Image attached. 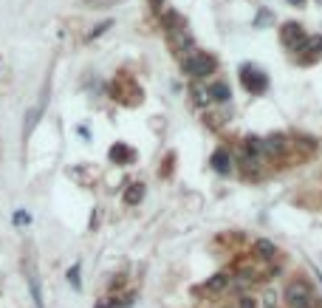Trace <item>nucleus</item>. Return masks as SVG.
Here are the masks:
<instances>
[{
  "mask_svg": "<svg viewBox=\"0 0 322 308\" xmlns=\"http://www.w3.org/2000/svg\"><path fill=\"white\" fill-rule=\"evenodd\" d=\"M286 303L291 308H314V291H311V286H308V283H303V280L288 283Z\"/></svg>",
  "mask_w": 322,
  "mask_h": 308,
  "instance_id": "nucleus-1",
  "label": "nucleus"
},
{
  "mask_svg": "<svg viewBox=\"0 0 322 308\" xmlns=\"http://www.w3.org/2000/svg\"><path fill=\"white\" fill-rule=\"evenodd\" d=\"M215 57H209V54H190V57H184V74H190V77H207L215 71Z\"/></svg>",
  "mask_w": 322,
  "mask_h": 308,
  "instance_id": "nucleus-2",
  "label": "nucleus"
},
{
  "mask_svg": "<svg viewBox=\"0 0 322 308\" xmlns=\"http://www.w3.org/2000/svg\"><path fill=\"white\" fill-rule=\"evenodd\" d=\"M240 82H243V88L252 91V94H263V91L269 88V77H266L263 71L252 68V65H243V68H240Z\"/></svg>",
  "mask_w": 322,
  "mask_h": 308,
  "instance_id": "nucleus-3",
  "label": "nucleus"
},
{
  "mask_svg": "<svg viewBox=\"0 0 322 308\" xmlns=\"http://www.w3.org/2000/svg\"><path fill=\"white\" fill-rule=\"evenodd\" d=\"M280 40H283V45H286V48L297 51V48L305 43V31H303V26H300V23H286V26L280 28Z\"/></svg>",
  "mask_w": 322,
  "mask_h": 308,
  "instance_id": "nucleus-4",
  "label": "nucleus"
},
{
  "mask_svg": "<svg viewBox=\"0 0 322 308\" xmlns=\"http://www.w3.org/2000/svg\"><path fill=\"white\" fill-rule=\"evenodd\" d=\"M209 164H212V170L220 173V176L232 173V156H229L226 150H215V153H212V159H209Z\"/></svg>",
  "mask_w": 322,
  "mask_h": 308,
  "instance_id": "nucleus-5",
  "label": "nucleus"
},
{
  "mask_svg": "<svg viewBox=\"0 0 322 308\" xmlns=\"http://www.w3.org/2000/svg\"><path fill=\"white\" fill-rule=\"evenodd\" d=\"M297 51H308V54H311V57H308V62L317 60V57L322 54V37H305V43L300 45Z\"/></svg>",
  "mask_w": 322,
  "mask_h": 308,
  "instance_id": "nucleus-6",
  "label": "nucleus"
},
{
  "mask_svg": "<svg viewBox=\"0 0 322 308\" xmlns=\"http://www.w3.org/2000/svg\"><path fill=\"white\" fill-rule=\"evenodd\" d=\"M110 159H113L116 164H130V161H133V150L127 147V144H113V147H110Z\"/></svg>",
  "mask_w": 322,
  "mask_h": 308,
  "instance_id": "nucleus-7",
  "label": "nucleus"
},
{
  "mask_svg": "<svg viewBox=\"0 0 322 308\" xmlns=\"http://www.w3.org/2000/svg\"><path fill=\"white\" fill-rule=\"evenodd\" d=\"M207 94H209L212 99H215V102H229V97H232V91H229L226 82H212Z\"/></svg>",
  "mask_w": 322,
  "mask_h": 308,
  "instance_id": "nucleus-8",
  "label": "nucleus"
},
{
  "mask_svg": "<svg viewBox=\"0 0 322 308\" xmlns=\"http://www.w3.org/2000/svg\"><path fill=\"white\" fill-rule=\"evenodd\" d=\"M254 255L263 257V260H269V257L277 255V249H274V243H271V240L260 238V240H254Z\"/></svg>",
  "mask_w": 322,
  "mask_h": 308,
  "instance_id": "nucleus-9",
  "label": "nucleus"
},
{
  "mask_svg": "<svg viewBox=\"0 0 322 308\" xmlns=\"http://www.w3.org/2000/svg\"><path fill=\"white\" fill-rule=\"evenodd\" d=\"M263 150H266V153H271V156H277V153H283V150H286V139H283V136H269V139L263 141Z\"/></svg>",
  "mask_w": 322,
  "mask_h": 308,
  "instance_id": "nucleus-10",
  "label": "nucleus"
},
{
  "mask_svg": "<svg viewBox=\"0 0 322 308\" xmlns=\"http://www.w3.org/2000/svg\"><path fill=\"white\" fill-rule=\"evenodd\" d=\"M141 198H144V184H139V181L124 190V204H130V206H133V204H139Z\"/></svg>",
  "mask_w": 322,
  "mask_h": 308,
  "instance_id": "nucleus-11",
  "label": "nucleus"
},
{
  "mask_svg": "<svg viewBox=\"0 0 322 308\" xmlns=\"http://www.w3.org/2000/svg\"><path fill=\"white\" fill-rule=\"evenodd\" d=\"M28 286H31V300H34V306L43 308V291H40V280H37L34 272H28Z\"/></svg>",
  "mask_w": 322,
  "mask_h": 308,
  "instance_id": "nucleus-12",
  "label": "nucleus"
},
{
  "mask_svg": "<svg viewBox=\"0 0 322 308\" xmlns=\"http://www.w3.org/2000/svg\"><path fill=\"white\" fill-rule=\"evenodd\" d=\"M226 286H229V274L220 272V274H215V277L207 283V291H223Z\"/></svg>",
  "mask_w": 322,
  "mask_h": 308,
  "instance_id": "nucleus-13",
  "label": "nucleus"
},
{
  "mask_svg": "<svg viewBox=\"0 0 322 308\" xmlns=\"http://www.w3.org/2000/svg\"><path fill=\"white\" fill-rule=\"evenodd\" d=\"M40 113H43V102H40L37 107H31V110H28V116H26L28 122H26V127H23V133H26V136H28L31 130H34V124L40 122Z\"/></svg>",
  "mask_w": 322,
  "mask_h": 308,
  "instance_id": "nucleus-14",
  "label": "nucleus"
},
{
  "mask_svg": "<svg viewBox=\"0 0 322 308\" xmlns=\"http://www.w3.org/2000/svg\"><path fill=\"white\" fill-rule=\"evenodd\" d=\"M246 150H249V153H260L263 150V139H257V136H249V139H246Z\"/></svg>",
  "mask_w": 322,
  "mask_h": 308,
  "instance_id": "nucleus-15",
  "label": "nucleus"
},
{
  "mask_svg": "<svg viewBox=\"0 0 322 308\" xmlns=\"http://www.w3.org/2000/svg\"><path fill=\"white\" fill-rule=\"evenodd\" d=\"M68 283L74 286V289H82V283H79V263H74L68 269Z\"/></svg>",
  "mask_w": 322,
  "mask_h": 308,
  "instance_id": "nucleus-16",
  "label": "nucleus"
},
{
  "mask_svg": "<svg viewBox=\"0 0 322 308\" xmlns=\"http://www.w3.org/2000/svg\"><path fill=\"white\" fill-rule=\"evenodd\" d=\"M105 28H110V20H105L102 26H96L94 31H91V37H99V34H105Z\"/></svg>",
  "mask_w": 322,
  "mask_h": 308,
  "instance_id": "nucleus-17",
  "label": "nucleus"
},
{
  "mask_svg": "<svg viewBox=\"0 0 322 308\" xmlns=\"http://www.w3.org/2000/svg\"><path fill=\"white\" fill-rule=\"evenodd\" d=\"M240 308H257V303L252 297H240Z\"/></svg>",
  "mask_w": 322,
  "mask_h": 308,
  "instance_id": "nucleus-18",
  "label": "nucleus"
},
{
  "mask_svg": "<svg viewBox=\"0 0 322 308\" xmlns=\"http://www.w3.org/2000/svg\"><path fill=\"white\" fill-rule=\"evenodd\" d=\"M14 223H28V215L26 212H17V215H14Z\"/></svg>",
  "mask_w": 322,
  "mask_h": 308,
  "instance_id": "nucleus-19",
  "label": "nucleus"
},
{
  "mask_svg": "<svg viewBox=\"0 0 322 308\" xmlns=\"http://www.w3.org/2000/svg\"><path fill=\"white\" fill-rule=\"evenodd\" d=\"M288 3H291V6H303L305 0H288Z\"/></svg>",
  "mask_w": 322,
  "mask_h": 308,
  "instance_id": "nucleus-20",
  "label": "nucleus"
},
{
  "mask_svg": "<svg viewBox=\"0 0 322 308\" xmlns=\"http://www.w3.org/2000/svg\"><path fill=\"white\" fill-rule=\"evenodd\" d=\"M150 3H153V6H156V9H161V0H150Z\"/></svg>",
  "mask_w": 322,
  "mask_h": 308,
  "instance_id": "nucleus-21",
  "label": "nucleus"
}]
</instances>
